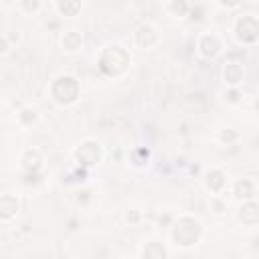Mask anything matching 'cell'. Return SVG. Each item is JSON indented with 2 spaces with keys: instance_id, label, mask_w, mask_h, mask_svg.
<instances>
[{
  "instance_id": "cell-4",
  "label": "cell",
  "mask_w": 259,
  "mask_h": 259,
  "mask_svg": "<svg viewBox=\"0 0 259 259\" xmlns=\"http://www.w3.org/2000/svg\"><path fill=\"white\" fill-rule=\"evenodd\" d=\"M257 32H259V24L255 16H243L237 22V36L245 43H253L257 39Z\"/></svg>"
},
{
  "instance_id": "cell-12",
  "label": "cell",
  "mask_w": 259,
  "mask_h": 259,
  "mask_svg": "<svg viewBox=\"0 0 259 259\" xmlns=\"http://www.w3.org/2000/svg\"><path fill=\"white\" fill-rule=\"evenodd\" d=\"M241 77H243V69H241V65H237V63H229L227 67H225V79L229 81V83H239L241 81Z\"/></svg>"
},
{
  "instance_id": "cell-11",
  "label": "cell",
  "mask_w": 259,
  "mask_h": 259,
  "mask_svg": "<svg viewBox=\"0 0 259 259\" xmlns=\"http://www.w3.org/2000/svg\"><path fill=\"white\" fill-rule=\"evenodd\" d=\"M81 8V0H59V10L65 16H73L77 14Z\"/></svg>"
},
{
  "instance_id": "cell-6",
  "label": "cell",
  "mask_w": 259,
  "mask_h": 259,
  "mask_svg": "<svg viewBox=\"0 0 259 259\" xmlns=\"http://www.w3.org/2000/svg\"><path fill=\"white\" fill-rule=\"evenodd\" d=\"M156 39H158V34L154 32L152 26H140L138 32H136V43H138L140 47H144V49L152 47V45L156 43Z\"/></svg>"
},
{
  "instance_id": "cell-18",
  "label": "cell",
  "mask_w": 259,
  "mask_h": 259,
  "mask_svg": "<svg viewBox=\"0 0 259 259\" xmlns=\"http://www.w3.org/2000/svg\"><path fill=\"white\" fill-rule=\"evenodd\" d=\"M172 10H174V12H180V14H182L184 10H187V4H184V2H174V4H172Z\"/></svg>"
},
{
  "instance_id": "cell-15",
  "label": "cell",
  "mask_w": 259,
  "mask_h": 259,
  "mask_svg": "<svg viewBox=\"0 0 259 259\" xmlns=\"http://www.w3.org/2000/svg\"><path fill=\"white\" fill-rule=\"evenodd\" d=\"M39 166H41L39 154H36V152H26V156H24V168L36 172V170H39Z\"/></svg>"
},
{
  "instance_id": "cell-17",
  "label": "cell",
  "mask_w": 259,
  "mask_h": 259,
  "mask_svg": "<svg viewBox=\"0 0 259 259\" xmlns=\"http://www.w3.org/2000/svg\"><path fill=\"white\" fill-rule=\"evenodd\" d=\"M22 6H24L28 12H32V10L39 8V0H22Z\"/></svg>"
},
{
  "instance_id": "cell-13",
  "label": "cell",
  "mask_w": 259,
  "mask_h": 259,
  "mask_svg": "<svg viewBox=\"0 0 259 259\" xmlns=\"http://www.w3.org/2000/svg\"><path fill=\"white\" fill-rule=\"evenodd\" d=\"M253 193H255V187H253V182L247 180V178H243V180H239L235 184V195L241 197V199H249V197H253Z\"/></svg>"
},
{
  "instance_id": "cell-3",
  "label": "cell",
  "mask_w": 259,
  "mask_h": 259,
  "mask_svg": "<svg viewBox=\"0 0 259 259\" xmlns=\"http://www.w3.org/2000/svg\"><path fill=\"white\" fill-rule=\"evenodd\" d=\"M53 97L59 101V103H71V101H75L77 99V93H79V85L77 81L73 79V77H59L53 87Z\"/></svg>"
},
{
  "instance_id": "cell-2",
  "label": "cell",
  "mask_w": 259,
  "mask_h": 259,
  "mask_svg": "<svg viewBox=\"0 0 259 259\" xmlns=\"http://www.w3.org/2000/svg\"><path fill=\"white\" fill-rule=\"evenodd\" d=\"M201 237V223L193 217H182L178 219V223L174 225V231H172V239L182 245V247H191L199 241Z\"/></svg>"
},
{
  "instance_id": "cell-9",
  "label": "cell",
  "mask_w": 259,
  "mask_h": 259,
  "mask_svg": "<svg viewBox=\"0 0 259 259\" xmlns=\"http://www.w3.org/2000/svg\"><path fill=\"white\" fill-rule=\"evenodd\" d=\"M201 49H203L205 57H215L219 53V49H221L219 39H217V36H205V39L201 41Z\"/></svg>"
},
{
  "instance_id": "cell-19",
  "label": "cell",
  "mask_w": 259,
  "mask_h": 259,
  "mask_svg": "<svg viewBox=\"0 0 259 259\" xmlns=\"http://www.w3.org/2000/svg\"><path fill=\"white\" fill-rule=\"evenodd\" d=\"M237 2H239V0H221V4H223V6H227V8H233V6H237Z\"/></svg>"
},
{
  "instance_id": "cell-8",
  "label": "cell",
  "mask_w": 259,
  "mask_h": 259,
  "mask_svg": "<svg viewBox=\"0 0 259 259\" xmlns=\"http://www.w3.org/2000/svg\"><path fill=\"white\" fill-rule=\"evenodd\" d=\"M239 217H241L243 223L257 225V223H259V211H257V205H255V203H247V205H243Z\"/></svg>"
},
{
  "instance_id": "cell-7",
  "label": "cell",
  "mask_w": 259,
  "mask_h": 259,
  "mask_svg": "<svg viewBox=\"0 0 259 259\" xmlns=\"http://www.w3.org/2000/svg\"><path fill=\"white\" fill-rule=\"evenodd\" d=\"M16 211H18V203L14 197H10V195L0 197V217L10 219L12 215H16Z\"/></svg>"
},
{
  "instance_id": "cell-5",
  "label": "cell",
  "mask_w": 259,
  "mask_h": 259,
  "mask_svg": "<svg viewBox=\"0 0 259 259\" xmlns=\"http://www.w3.org/2000/svg\"><path fill=\"white\" fill-rule=\"evenodd\" d=\"M99 146L95 144V142H85V144H81L79 148H77V152H75V158H77V162L79 164H83V166H91V164H95L97 160H99Z\"/></svg>"
},
{
  "instance_id": "cell-14",
  "label": "cell",
  "mask_w": 259,
  "mask_h": 259,
  "mask_svg": "<svg viewBox=\"0 0 259 259\" xmlns=\"http://www.w3.org/2000/svg\"><path fill=\"white\" fill-rule=\"evenodd\" d=\"M63 47L67 51H77L81 47V36L77 32H67L65 39H63Z\"/></svg>"
},
{
  "instance_id": "cell-1",
  "label": "cell",
  "mask_w": 259,
  "mask_h": 259,
  "mask_svg": "<svg viewBox=\"0 0 259 259\" xmlns=\"http://www.w3.org/2000/svg\"><path fill=\"white\" fill-rule=\"evenodd\" d=\"M128 65H130V57H128V53H126L122 47H118V45L107 47V49L103 51V55H101V61H99L101 71L107 73V75H120L122 71L128 69Z\"/></svg>"
},
{
  "instance_id": "cell-16",
  "label": "cell",
  "mask_w": 259,
  "mask_h": 259,
  "mask_svg": "<svg viewBox=\"0 0 259 259\" xmlns=\"http://www.w3.org/2000/svg\"><path fill=\"white\" fill-rule=\"evenodd\" d=\"M164 255H166V251L158 243H150V247L144 249V257H164Z\"/></svg>"
},
{
  "instance_id": "cell-10",
  "label": "cell",
  "mask_w": 259,
  "mask_h": 259,
  "mask_svg": "<svg viewBox=\"0 0 259 259\" xmlns=\"http://www.w3.org/2000/svg\"><path fill=\"white\" fill-rule=\"evenodd\" d=\"M207 184H209V189L211 191H221L223 189V184H225V176H223V172H219V170H211L209 174H207Z\"/></svg>"
}]
</instances>
